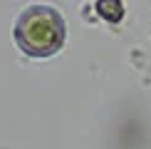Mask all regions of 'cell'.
I'll list each match as a JSON object with an SVG mask.
<instances>
[{"label": "cell", "mask_w": 151, "mask_h": 149, "mask_svg": "<svg viewBox=\"0 0 151 149\" xmlns=\"http://www.w3.org/2000/svg\"><path fill=\"white\" fill-rule=\"evenodd\" d=\"M12 40L30 60H50L62 52L67 42L65 15L47 3H30L12 22Z\"/></svg>", "instance_id": "1"}, {"label": "cell", "mask_w": 151, "mask_h": 149, "mask_svg": "<svg viewBox=\"0 0 151 149\" xmlns=\"http://www.w3.org/2000/svg\"><path fill=\"white\" fill-rule=\"evenodd\" d=\"M94 15L102 22L116 27L127 17V5H124V0H97L94 3Z\"/></svg>", "instance_id": "2"}]
</instances>
